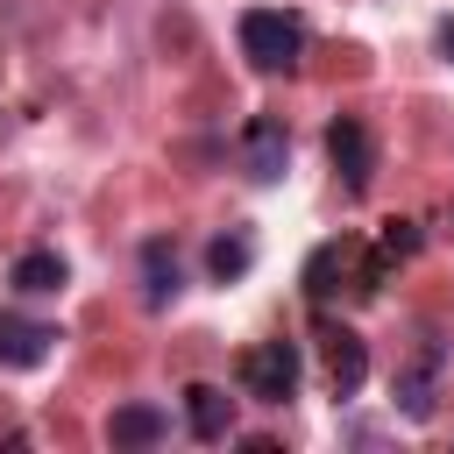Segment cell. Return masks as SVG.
I'll list each match as a JSON object with an SVG mask.
<instances>
[{
    "instance_id": "cell-1",
    "label": "cell",
    "mask_w": 454,
    "mask_h": 454,
    "mask_svg": "<svg viewBox=\"0 0 454 454\" xmlns=\"http://www.w3.org/2000/svg\"><path fill=\"white\" fill-rule=\"evenodd\" d=\"M241 57L255 71H291L305 57V21L284 14V7H248L241 14Z\"/></svg>"
},
{
    "instance_id": "cell-2",
    "label": "cell",
    "mask_w": 454,
    "mask_h": 454,
    "mask_svg": "<svg viewBox=\"0 0 454 454\" xmlns=\"http://www.w3.org/2000/svg\"><path fill=\"white\" fill-rule=\"evenodd\" d=\"M440 383H447V340H440V333H426V340H419V355L397 369V411H404L411 426H426V419L440 411Z\"/></svg>"
},
{
    "instance_id": "cell-3",
    "label": "cell",
    "mask_w": 454,
    "mask_h": 454,
    "mask_svg": "<svg viewBox=\"0 0 454 454\" xmlns=\"http://www.w3.org/2000/svg\"><path fill=\"white\" fill-rule=\"evenodd\" d=\"M340 277H355L362 291H376V262H369L362 241H319V248L305 255V298H312V305H326V298L340 291Z\"/></svg>"
},
{
    "instance_id": "cell-4",
    "label": "cell",
    "mask_w": 454,
    "mask_h": 454,
    "mask_svg": "<svg viewBox=\"0 0 454 454\" xmlns=\"http://www.w3.org/2000/svg\"><path fill=\"white\" fill-rule=\"evenodd\" d=\"M298 340H255L248 355H241V390L255 397V404H284L291 390H298Z\"/></svg>"
},
{
    "instance_id": "cell-5",
    "label": "cell",
    "mask_w": 454,
    "mask_h": 454,
    "mask_svg": "<svg viewBox=\"0 0 454 454\" xmlns=\"http://www.w3.org/2000/svg\"><path fill=\"white\" fill-rule=\"evenodd\" d=\"M326 156H333V170H340L348 192H369V177H376V142H369V128H362L355 114H340V121L326 128Z\"/></svg>"
},
{
    "instance_id": "cell-6",
    "label": "cell",
    "mask_w": 454,
    "mask_h": 454,
    "mask_svg": "<svg viewBox=\"0 0 454 454\" xmlns=\"http://www.w3.org/2000/svg\"><path fill=\"white\" fill-rule=\"evenodd\" d=\"M241 163H248L255 184H277V177H284V163H291V135H284L277 114H255V121L241 128Z\"/></svg>"
},
{
    "instance_id": "cell-7",
    "label": "cell",
    "mask_w": 454,
    "mask_h": 454,
    "mask_svg": "<svg viewBox=\"0 0 454 454\" xmlns=\"http://www.w3.org/2000/svg\"><path fill=\"white\" fill-rule=\"evenodd\" d=\"M57 340H64L57 326L21 319V312H0V369H35V362H50Z\"/></svg>"
},
{
    "instance_id": "cell-8",
    "label": "cell",
    "mask_w": 454,
    "mask_h": 454,
    "mask_svg": "<svg viewBox=\"0 0 454 454\" xmlns=\"http://www.w3.org/2000/svg\"><path fill=\"white\" fill-rule=\"evenodd\" d=\"M319 340H326V383H333V397H355V390L369 383V348H362V333H355V326H326Z\"/></svg>"
},
{
    "instance_id": "cell-9",
    "label": "cell",
    "mask_w": 454,
    "mask_h": 454,
    "mask_svg": "<svg viewBox=\"0 0 454 454\" xmlns=\"http://www.w3.org/2000/svg\"><path fill=\"white\" fill-rule=\"evenodd\" d=\"M184 426H192L199 440H227V426H234V397L213 390V383H192V390H184Z\"/></svg>"
},
{
    "instance_id": "cell-10",
    "label": "cell",
    "mask_w": 454,
    "mask_h": 454,
    "mask_svg": "<svg viewBox=\"0 0 454 454\" xmlns=\"http://www.w3.org/2000/svg\"><path fill=\"white\" fill-rule=\"evenodd\" d=\"M7 284H14L21 298H50V291H64V255H57V248H28V255H14Z\"/></svg>"
},
{
    "instance_id": "cell-11",
    "label": "cell",
    "mask_w": 454,
    "mask_h": 454,
    "mask_svg": "<svg viewBox=\"0 0 454 454\" xmlns=\"http://www.w3.org/2000/svg\"><path fill=\"white\" fill-rule=\"evenodd\" d=\"M163 433H170V419L156 404H114V419H106V440L114 447H156Z\"/></svg>"
},
{
    "instance_id": "cell-12",
    "label": "cell",
    "mask_w": 454,
    "mask_h": 454,
    "mask_svg": "<svg viewBox=\"0 0 454 454\" xmlns=\"http://www.w3.org/2000/svg\"><path fill=\"white\" fill-rule=\"evenodd\" d=\"M142 277H149V305L177 298V255H170V241H142Z\"/></svg>"
},
{
    "instance_id": "cell-13",
    "label": "cell",
    "mask_w": 454,
    "mask_h": 454,
    "mask_svg": "<svg viewBox=\"0 0 454 454\" xmlns=\"http://www.w3.org/2000/svg\"><path fill=\"white\" fill-rule=\"evenodd\" d=\"M206 262H213V277H220V284H234V277L255 262V248H248V234H220V241L206 248Z\"/></svg>"
},
{
    "instance_id": "cell-14",
    "label": "cell",
    "mask_w": 454,
    "mask_h": 454,
    "mask_svg": "<svg viewBox=\"0 0 454 454\" xmlns=\"http://www.w3.org/2000/svg\"><path fill=\"white\" fill-rule=\"evenodd\" d=\"M411 248H419V227L411 220H390L383 227V255H411Z\"/></svg>"
},
{
    "instance_id": "cell-15",
    "label": "cell",
    "mask_w": 454,
    "mask_h": 454,
    "mask_svg": "<svg viewBox=\"0 0 454 454\" xmlns=\"http://www.w3.org/2000/svg\"><path fill=\"white\" fill-rule=\"evenodd\" d=\"M440 50H447V57H454V21H440Z\"/></svg>"
}]
</instances>
